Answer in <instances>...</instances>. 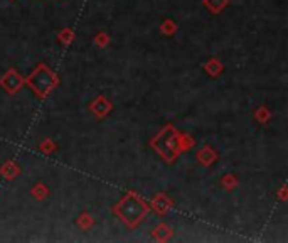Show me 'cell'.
<instances>
[{"mask_svg":"<svg viewBox=\"0 0 288 243\" xmlns=\"http://www.w3.org/2000/svg\"><path fill=\"white\" fill-rule=\"evenodd\" d=\"M123 206L128 208V211H125V213L122 211V214L125 216L127 221L138 220V218L144 214V204H142V201H137V199H133V198H130L128 201L123 203Z\"/></svg>","mask_w":288,"mask_h":243,"instance_id":"6da1fadb","label":"cell"}]
</instances>
